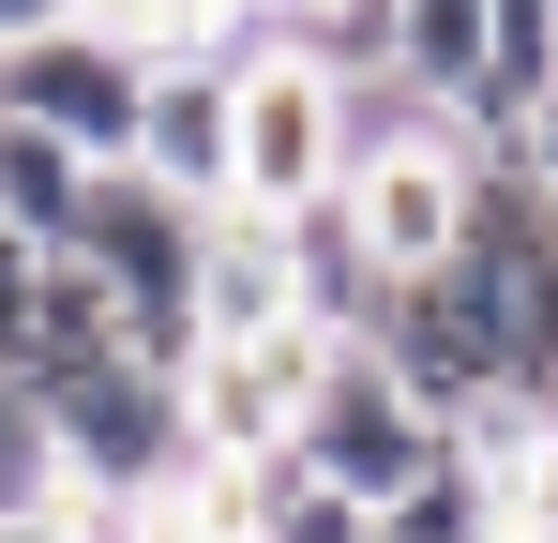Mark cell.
Masks as SVG:
<instances>
[{"instance_id":"9","label":"cell","mask_w":558,"mask_h":543,"mask_svg":"<svg viewBox=\"0 0 558 543\" xmlns=\"http://www.w3.org/2000/svg\"><path fill=\"white\" fill-rule=\"evenodd\" d=\"M348 212H363V242L392 272H438L468 242V152H453V136H392V152L348 167Z\"/></svg>"},{"instance_id":"8","label":"cell","mask_w":558,"mask_h":543,"mask_svg":"<svg viewBox=\"0 0 558 543\" xmlns=\"http://www.w3.org/2000/svg\"><path fill=\"white\" fill-rule=\"evenodd\" d=\"M317 348L332 333H257V348H196L182 362V423H196V452H287V408H302V377H317Z\"/></svg>"},{"instance_id":"13","label":"cell","mask_w":558,"mask_h":543,"mask_svg":"<svg viewBox=\"0 0 558 543\" xmlns=\"http://www.w3.org/2000/svg\"><path fill=\"white\" fill-rule=\"evenodd\" d=\"M76 212H92V152L76 136H46V121H0V227H31L46 257L76 242Z\"/></svg>"},{"instance_id":"14","label":"cell","mask_w":558,"mask_h":543,"mask_svg":"<svg viewBox=\"0 0 558 543\" xmlns=\"http://www.w3.org/2000/svg\"><path fill=\"white\" fill-rule=\"evenodd\" d=\"M121 348V287H106L92 257H46V287H31V348H15V377H61V362H106Z\"/></svg>"},{"instance_id":"5","label":"cell","mask_w":558,"mask_h":543,"mask_svg":"<svg viewBox=\"0 0 558 543\" xmlns=\"http://www.w3.org/2000/svg\"><path fill=\"white\" fill-rule=\"evenodd\" d=\"M136 106H151V46L106 31V15H61V31H0V121H46L76 136L92 167L136 152Z\"/></svg>"},{"instance_id":"17","label":"cell","mask_w":558,"mask_h":543,"mask_svg":"<svg viewBox=\"0 0 558 543\" xmlns=\"http://www.w3.org/2000/svg\"><path fill=\"white\" fill-rule=\"evenodd\" d=\"M0 543H76V529H61V483H46V498H15V514H0Z\"/></svg>"},{"instance_id":"16","label":"cell","mask_w":558,"mask_h":543,"mask_svg":"<svg viewBox=\"0 0 558 543\" xmlns=\"http://www.w3.org/2000/svg\"><path fill=\"white\" fill-rule=\"evenodd\" d=\"M31 287H46V242L0 227V377H15V348H31Z\"/></svg>"},{"instance_id":"12","label":"cell","mask_w":558,"mask_h":543,"mask_svg":"<svg viewBox=\"0 0 558 543\" xmlns=\"http://www.w3.org/2000/svg\"><path fill=\"white\" fill-rule=\"evenodd\" d=\"M377 543H498V468L468 438H438L392 498H377Z\"/></svg>"},{"instance_id":"19","label":"cell","mask_w":558,"mask_h":543,"mask_svg":"<svg viewBox=\"0 0 558 543\" xmlns=\"http://www.w3.org/2000/svg\"><path fill=\"white\" fill-rule=\"evenodd\" d=\"M76 15H106V31H136V0H76Z\"/></svg>"},{"instance_id":"6","label":"cell","mask_w":558,"mask_h":543,"mask_svg":"<svg viewBox=\"0 0 558 543\" xmlns=\"http://www.w3.org/2000/svg\"><path fill=\"white\" fill-rule=\"evenodd\" d=\"M348 181V76L317 46H242V152H227V196L242 212H302Z\"/></svg>"},{"instance_id":"7","label":"cell","mask_w":558,"mask_h":543,"mask_svg":"<svg viewBox=\"0 0 558 543\" xmlns=\"http://www.w3.org/2000/svg\"><path fill=\"white\" fill-rule=\"evenodd\" d=\"M227 152H242V46L151 61V106H136V152H121V167L182 181V196H227Z\"/></svg>"},{"instance_id":"4","label":"cell","mask_w":558,"mask_h":543,"mask_svg":"<svg viewBox=\"0 0 558 543\" xmlns=\"http://www.w3.org/2000/svg\"><path fill=\"white\" fill-rule=\"evenodd\" d=\"M438 438H453V423H438V408H423V393H408L363 333H332V348H317V377H302V408H287V452H302L317 483H348V498H392Z\"/></svg>"},{"instance_id":"18","label":"cell","mask_w":558,"mask_h":543,"mask_svg":"<svg viewBox=\"0 0 558 543\" xmlns=\"http://www.w3.org/2000/svg\"><path fill=\"white\" fill-rule=\"evenodd\" d=\"M61 15H76V0H0V31H61Z\"/></svg>"},{"instance_id":"2","label":"cell","mask_w":558,"mask_h":543,"mask_svg":"<svg viewBox=\"0 0 558 543\" xmlns=\"http://www.w3.org/2000/svg\"><path fill=\"white\" fill-rule=\"evenodd\" d=\"M31 408H46V452H61V483H106V498H167L196 468V423H182V362H61V377H15Z\"/></svg>"},{"instance_id":"10","label":"cell","mask_w":558,"mask_h":543,"mask_svg":"<svg viewBox=\"0 0 558 543\" xmlns=\"http://www.w3.org/2000/svg\"><path fill=\"white\" fill-rule=\"evenodd\" d=\"M302 333V272H287V212L211 196V257H196V348H257Z\"/></svg>"},{"instance_id":"11","label":"cell","mask_w":558,"mask_h":543,"mask_svg":"<svg viewBox=\"0 0 558 543\" xmlns=\"http://www.w3.org/2000/svg\"><path fill=\"white\" fill-rule=\"evenodd\" d=\"M287 272H302V333H377V302H392V257L363 242L348 181L287 212Z\"/></svg>"},{"instance_id":"15","label":"cell","mask_w":558,"mask_h":543,"mask_svg":"<svg viewBox=\"0 0 558 543\" xmlns=\"http://www.w3.org/2000/svg\"><path fill=\"white\" fill-rule=\"evenodd\" d=\"M483 31H498V0H392V76L438 90V106H468V76H483Z\"/></svg>"},{"instance_id":"1","label":"cell","mask_w":558,"mask_h":543,"mask_svg":"<svg viewBox=\"0 0 558 543\" xmlns=\"http://www.w3.org/2000/svg\"><path fill=\"white\" fill-rule=\"evenodd\" d=\"M61 257H92L121 287V348L136 362H196V257H211V196L151 167H92V212H76V242Z\"/></svg>"},{"instance_id":"3","label":"cell","mask_w":558,"mask_h":543,"mask_svg":"<svg viewBox=\"0 0 558 543\" xmlns=\"http://www.w3.org/2000/svg\"><path fill=\"white\" fill-rule=\"evenodd\" d=\"M438 423H483L498 393H513V287L483 257H438V272H392V302H377V333H363Z\"/></svg>"}]
</instances>
